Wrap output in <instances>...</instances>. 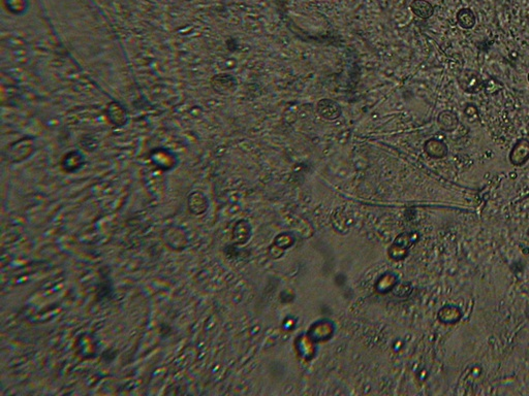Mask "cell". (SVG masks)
I'll return each mask as SVG.
<instances>
[{"label": "cell", "mask_w": 529, "mask_h": 396, "mask_svg": "<svg viewBox=\"0 0 529 396\" xmlns=\"http://www.w3.org/2000/svg\"><path fill=\"white\" fill-rule=\"evenodd\" d=\"M458 84L464 92L475 93L484 90V81H483L480 75L471 69H464L458 76Z\"/></svg>", "instance_id": "1"}, {"label": "cell", "mask_w": 529, "mask_h": 396, "mask_svg": "<svg viewBox=\"0 0 529 396\" xmlns=\"http://www.w3.org/2000/svg\"><path fill=\"white\" fill-rule=\"evenodd\" d=\"M316 111L325 120L333 121L342 115V108L338 102L330 98L320 99L316 104Z\"/></svg>", "instance_id": "2"}, {"label": "cell", "mask_w": 529, "mask_h": 396, "mask_svg": "<svg viewBox=\"0 0 529 396\" xmlns=\"http://www.w3.org/2000/svg\"><path fill=\"white\" fill-rule=\"evenodd\" d=\"M529 160V141L526 138H521L514 145L511 154L510 161L515 166H522Z\"/></svg>", "instance_id": "3"}, {"label": "cell", "mask_w": 529, "mask_h": 396, "mask_svg": "<svg viewBox=\"0 0 529 396\" xmlns=\"http://www.w3.org/2000/svg\"><path fill=\"white\" fill-rule=\"evenodd\" d=\"M424 150L428 156L435 159H442L448 155V146L438 138H430L425 143Z\"/></svg>", "instance_id": "4"}, {"label": "cell", "mask_w": 529, "mask_h": 396, "mask_svg": "<svg viewBox=\"0 0 529 396\" xmlns=\"http://www.w3.org/2000/svg\"><path fill=\"white\" fill-rule=\"evenodd\" d=\"M438 124L442 130L452 132L459 125L458 116L452 110H443L438 117Z\"/></svg>", "instance_id": "5"}, {"label": "cell", "mask_w": 529, "mask_h": 396, "mask_svg": "<svg viewBox=\"0 0 529 396\" xmlns=\"http://www.w3.org/2000/svg\"><path fill=\"white\" fill-rule=\"evenodd\" d=\"M213 84L217 92L223 93V94L234 92V90L237 87V81L235 80V78L228 75H220L215 77Z\"/></svg>", "instance_id": "6"}, {"label": "cell", "mask_w": 529, "mask_h": 396, "mask_svg": "<svg viewBox=\"0 0 529 396\" xmlns=\"http://www.w3.org/2000/svg\"><path fill=\"white\" fill-rule=\"evenodd\" d=\"M410 9L413 14L424 20L432 17L434 13V9L432 5L426 2V0H415V2L411 3Z\"/></svg>", "instance_id": "7"}, {"label": "cell", "mask_w": 529, "mask_h": 396, "mask_svg": "<svg viewBox=\"0 0 529 396\" xmlns=\"http://www.w3.org/2000/svg\"><path fill=\"white\" fill-rule=\"evenodd\" d=\"M459 25L464 29H471L475 25V16L469 9L460 10L457 14Z\"/></svg>", "instance_id": "8"}, {"label": "cell", "mask_w": 529, "mask_h": 396, "mask_svg": "<svg viewBox=\"0 0 529 396\" xmlns=\"http://www.w3.org/2000/svg\"><path fill=\"white\" fill-rule=\"evenodd\" d=\"M503 88L504 87H503L502 83L499 82L498 80L494 79V78H491V79L487 80L486 82H484V90H485V92L487 93V94H489V95L496 94V93L500 92Z\"/></svg>", "instance_id": "9"}, {"label": "cell", "mask_w": 529, "mask_h": 396, "mask_svg": "<svg viewBox=\"0 0 529 396\" xmlns=\"http://www.w3.org/2000/svg\"><path fill=\"white\" fill-rule=\"evenodd\" d=\"M464 115L465 117L468 119L469 122H475L478 120L479 116H478V109L477 107L474 105V104H471V103H468L465 108H464Z\"/></svg>", "instance_id": "10"}, {"label": "cell", "mask_w": 529, "mask_h": 396, "mask_svg": "<svg viewBox=\"0 0 529 396\" xmlns=\"http://www.w3.org/2000/svg\"><path fill=\"white\" fill-rule=\"evenodd\" d=\"M527 80H528V82H529V74H528V76H527Z\"/></svg>", "instance_id": "11"}]
</instances>
